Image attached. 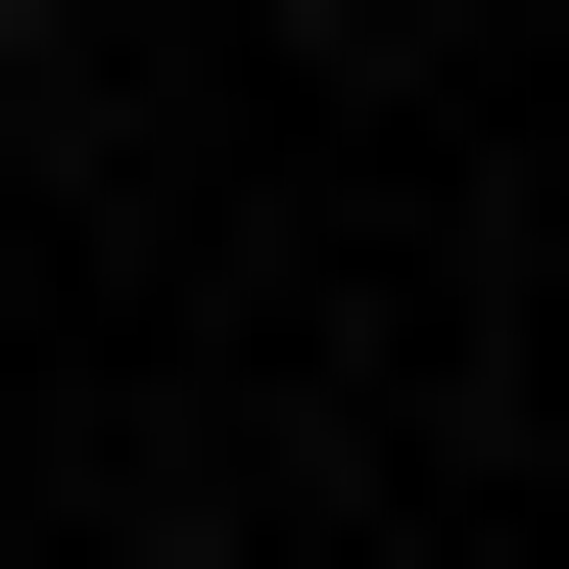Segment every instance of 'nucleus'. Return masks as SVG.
<instances>
[{
  "mask_svg": "<svg viewBox=\"0 0 569 569\" xmlns=\"http://www.w3.org/2000/svg\"><path fill=\"white\" fill-rule=\"evenodd\" d=\"M0 48H48V0H0Z\"/></svg>",
  "mask_w": 569,
  "mask_h": 569,
  "instance_id": "obj_1",
  "label": "nucleus"
}]
</instances>
